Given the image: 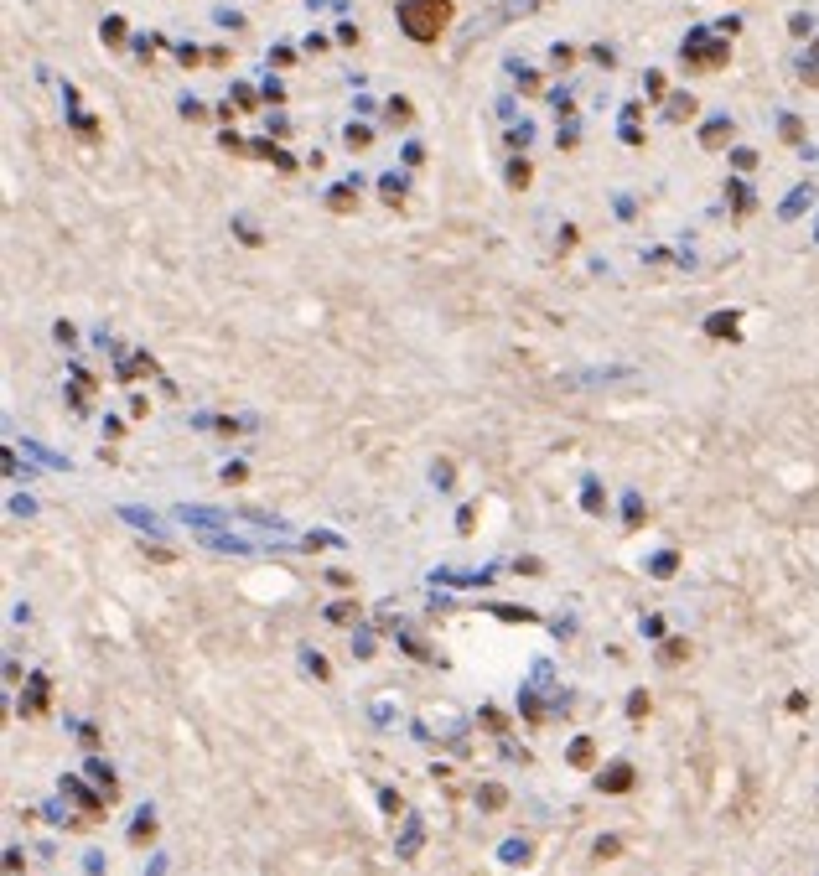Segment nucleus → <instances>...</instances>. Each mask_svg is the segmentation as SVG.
<instances>
[{
    "mask_svg": "<svg viewBox=\"0 0 819 876\" xmlns=\"http://www.w3.org/2000/svg\"><path fill=\"white\" fill-rule=\"evenodd\" d=\"M400 26H405L410 42H435V36H446V26H452V0H405Z\"/></svg>",
    "mask_w": 819,
    "mask_h": 876,
    "instance_id": "1",
    "label": "nucleus"
},
{
    "mask_svg": "<svg viewBox=\"0 0 819 876\" xmlns=\"http://www.w3.org/2000/svg\"><path fill=\"white\" fill-rule=\"evenodd\" d=\"M597 788H602V793H628V788H632V767H628V762H612L607 773H597Z\"/></svg>",
    "mask_w": 819,
    "mask_h": 876,
    "instance_id": "2",
    "label": "nucleus"
},
{
    "mask_svg": "<svg viewBox=\"0 0 819 876\" xmlns=\"http://www.w3.org/2000/svg\"><path fill=\"white\" fill-rule=\"evenodd\" d=\"M42 706H47V680L36 674V680H32V695H26V715H36Z\"/></svg>",
    "mask_w": 819,
    "mask_h": 876,
    "instance_id": "3",
    "label": "nucleus"
},
{
    "mask_svg": "<svg viewBox=\"0 0 819 876\" xmlns=\"http://www.w3.org/2000/svg\"><path fill=\"white\" fill-rule=\"evenodd\" d=\"M571 762H576V767H586V762H591V741H586V736H581L576 747H571Z\"/></svg>",
    "mask_w": 819,
    "mask_h": 876,
    "instance_id": "4",
    "label": "nucleus"
},
{
    "mask_svg": "<svg viewBox=\"0 0 819 876\" xmlns=\"http://www.w3.org/2000/svg\"><path fill=\"white\" fill-rule=\"evenodd\" d=\"M478 799H482L487 809H503V788H482V793H478Z\"/></svg>",
    "mask_w": 819,
    "mask_h": 876,
    "instance_id": "5",
    "label": "nucleus"
},
{
    "mask_svg": "<svg viewBox=\"0 0 819 876\" xmlns=\"http://www.w3.org/2000/svg\"><path fill=\"white\" fill-rule=\"evenodd\" d=\"M669 114H675V119H690V114H695V99H675V109H669Z\"/></svg>",
    "mask_w": 819,
    "mask_h": 876,
    "instance_id": "6",
    "label": "nucleus"
},
{
    "mask_svg": "<svg viewBox=\"0 0 819 876\" xmlns=\"http://www.w3.org/2000/svg\"><path fill=\"white\" fill-rule=\"evenodd\" d=\"M710 332H736V322H731V311H721L716 322H710Z\"/></svg>",
    "mask_w": 819,
    "mask_h": 876,
    "instance_id": "7",
    "label": "nucleus"
}]
</instances>
